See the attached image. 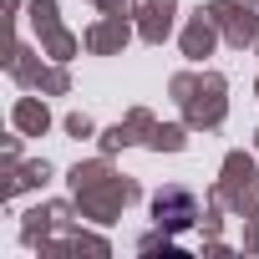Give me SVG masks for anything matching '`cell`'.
Masks as SVG:
<instances>
[{
    "mask_svg": "<svg viewBox=\"0 0 259 259\" xmlns=\"http://www.w3.org/2000/svg\"><path fill=\"white\" fill-rule=\"evenodd\" d=\"M153 213H158V224H168V229H188V224L198 219V208H193L188 193H158Z\"/></svg>",
    "mask_w": 259,
    "mask_h": 259,
    "instance_id": "obj_1",
    "label": "cell"
}]
</instances>
